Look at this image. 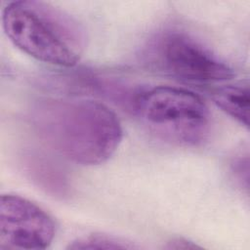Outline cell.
<instances>
[{
    "label": "cell",
    "instance_id": "obj_1",
    "mask_svg": "<svg viewBox=\"0 0 250 250\" xmlns=\"http://www.w3.org/2000/svg\"><path fill=\"white\" fill-rule=\"evenodd\" d=\"M39 138L73 163L94 166L109 159L123 138L117 115L104 104L85 98H49L31 109Z\"/></svg>",
    "mask_w": 250,
    "mask_h": 250
},
{
    "label": "cell",
    "instance_id": "obj_2",
    "mask_svg": "<svg viewBox=\"0 0 250 250\" xmlns=\"http://www.w3.org/2000/svg\"><path fill=\"white\" fill-rule=\"evenodd\" d=\"M8 38L25 54L46 63L70 67L86 48V31L65 11L41 1L9 2L2 11Z\"/></svg>",
    "mask_w": 250,
    "mask_h": 250
},
{
    "label": "cell",
    "instance_id": "obj_3",
    "mask_svg": "<svg viewBox=\"0 0 250 250\" xmlns=\"http://www.w3.org/2000/svg\"><path fill=\"white\" fill-rule=\"evenodd\" d=\"M133 110L152 135L182 146H197L208 138L211 115L195 93L171 86H155L137 94Z\"/></svg>",
    "mask_w": 250,
    "mask_h": 250
},
{
    "label": "cell",
    "instance_id": "obj_4",
    "mask_svg": "<svg viewBox=\"0 0 250 250\" xmlns=\"http://www.w3.org/2000/svg\"><path fill=\"white\" fill-rule=\"evenodd\" d=\"M152 63L181 80L217 83L231 79L233 69L200 41L186 31L169 29L151 43Z\"/></svg>",
    "mask_w": 250,
    "mask_h": 250
},
{
    "label": "cell",
    "instance_id": "obj_5",
    "mask_svg": "<svg viewBox=\"0 0 250 250\" xmlns=\"http://www.w3.org/2000/svg\"><path fill=\"white\" fill-rule=\"evenodd\" d=\"M56 235L53 218L34 202L17 195L0 198V249H46Z\"/></svg>",
    "mask_w": 250,
    "mask_h": 250
},
{
    "label": "cell",
    "instance_id": "obj_6",
    "mask_svg": "<svg viewBox=\"0 0 250 250\" xmlns=\"http://www.w3.org/2000/svg\"><path fill=\"white\" fill-rule=\"evenodd\" d=\"M215 104L246 129L249 128V83L239 81L212 91Z\"/></svg>",
    "mask_w": 250,
    "mask_h": 250
},
{
    "label": "cell",
    "instance_id": "obj_7",
    "mask_svg": "<svg viewBox=\"0 0 250 250\" xmlns=\"http://www.w3.org/2000/svg\"><path fill=\"white\" fill-rule=\"evenodd\" d=\"M69 249H131L134 245L112 235L92 233L73 240Z\"/></svg>",
    "mask_w": 250,
    "mask_h": 250
},
{
    "label": "cell",
    "instance_id": "obj_8",
    "mask_svg": "<svg viewBox=\"0 0 250 250\" xmlns=\"http://www.w3.org/2000/svg\"><path fill=\"white\" fill-rule=\"evenodd\" d=\"M167 249H196L200 248L195 243L188 241L184 238H176L172 239L171 241L167 242V245L165 246Z\"/></svg>",
    "mask_w": 250,
    "mask_h": 250
}]
</instances>
